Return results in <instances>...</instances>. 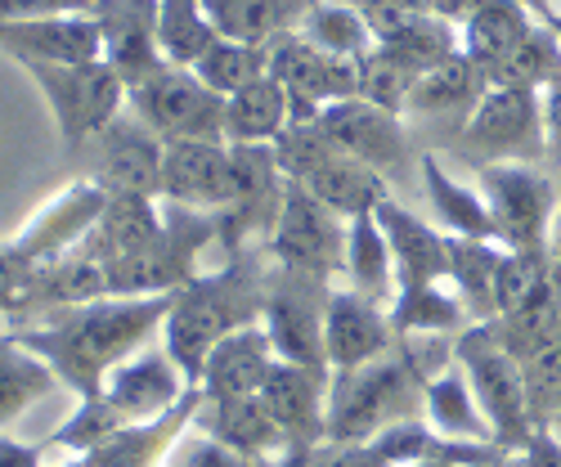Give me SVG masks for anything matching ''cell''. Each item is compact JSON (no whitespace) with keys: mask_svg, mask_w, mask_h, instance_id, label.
I'll return each mask as SVG.
<instances>
[{"mask_svg":"<svg viewBox=\"0 0 561 467\" xmlns=\"http://www.w3.org/2000/svg\"><path fill=\"white\" fill-rule=\"evenodd\" d=\"M171 301H175V293H162V297H100V301H81V306L14 319L10 329L27 351H36L59 373V383L77 400H85V396L104 391L108 373L122 360L145 351V342L153 333H162Z\"/></svg>","mask_w":561,"mask_h":467,"instance_id":"1","label":"cell"},{"mask_svg":"<svg viewBox=\"0 0 561 467\" xmlns=\"http://www.w3.org/2000/svg\"><path fill=\"white\" fill-rule=\"evenodd\" d=\"M337 153L342 149L319 130V122H293L284 135L274 139V158H278V167H284V175L293 184H306L319 167H329Z\"/></svg>","mask_w":561,"mask_h":467,"instance_id":"47","label":"cell"},{"mask_svg":"<svg viewBox=\"0 0 561 467\" xmlns=\"http://www.w3.org/2000/svg\"><path fill=\"white\" fill-rule=\"evenodd\" d=\"M162 220H167V212H158V198L108 194V207L95 220V229L81 239V252L108 270L117 261H130V257L145 252L162 234Z\"/></svg>","mask_w":561,"mask_h":467,"instance_id":"26","label":"cell"},{"mask_svg":"<svg viewBox=\"0 0 561 467\" xmlns=\"http://www.w3.org/2000/svg\"><path fill=\"white\" fill-rule=\"evenodd\" d=\"M198 405H203V391L194 387L190 396H184V405L171 409L167 418H158V423H130V428H122L108 445H100L95 454H90V467H167L171 445L198 418Z\"/></svg>","mask_w":561,"mask_h":467,"instance_id":"29","label":"cell"},{"mask_svg":"<svg viewBox=\"0 0 561 467\" xmlns=\"http://www.w3.org/2000/svg\"><path fill=\"white\" fill-rule=\"evenodd\" d=\"M190 391H194L190 378H184L180 364L167 355V346H145L108 373L100 396L130 428V423H158V418H167L171 409H180Z\"/></svg>","mask_w":561,"mask_h":467,"instance_id":"18","label":"cell"},{"mask_svg":"<svg viewBox=\"0 0 561 467\" xmlns=\"http://www.w3.org/2000/svg\"><path fill=\"white\" fill-rule=\"evenodd\" d=\"M378 225L391 243L396 261V284L400 288H423V284H445L449 278V234L432 229L423 216H413L404 203L387 198L378 212Z\"/></svg>","mask_w":561,"mask_h":467,"instance_id":"22","label":"cell"},{"mask_svg":"<svg viewBox=\"0 0 561 467\" xmlns=\"http://www.w3.org/2000/svg\"><path fill=\"white\" fill-rule=\"evenodd\" d=\"M104 207H108V194L100 190L95 180L81 175V180L64 184L55 198H45L27 216V225L10 239V248L36 274L45 265H55L59 257H68L72 248H81V239L95 229V220L104 216Z\"/></svg>","mask_w":561,"mask_h":467,"instance_id":"14","label":"cell"},{"mask_svg":"<svg viewBox=\"0 0 561 467\" xmlns=\"http://www.w3.org/2000/svg\"><path fill=\"white\" fill-rule=\"evenodd\" d=\"M203 10L220 36L270 45L278 36L297 32L301 19L314 10V0H203Z\"/></svg>","mask_w":561,"mask_h":467,"instance_id":"32","label":"cell"},{"mask_svg":"<svg viewBox=\"0 0 561 467\" xmlns=\"http://www.w3.org/2000/svg\"><path fill=\"white\" fill-rule=\"evenodd\" d=\"M543 139H548V167L561 171V77L548 81L543 90Z\"/></svg>","mask_w":561,"mask_h":467,"instance_id":"53","label":"cell"},{"mask_svg":"<svg viewBox=\"0 0 561 467\" xmlns=\"http://www.w3.org/2000/svg\"><path fill=\"white\" fill-rule=\"evenodd\" d=\"M522 373H526V409H530V423L539 432L561 413V342L522 360Z\"/></svg>","mask_w":561,"mask_h":467,"instance_id":"49","label":"cell"},{"mask_svg":"<svg viewBox=\"0 0 561 467\" xmlns=\"http://www.w3.org/2000/svg\"><path fill=\"white\" fill-rule=\"evenodd\" d=\"M162 198L190 212H220L229 198V145L225 139H167Z\"/></svg>","mask_w":561,"mask_h":467,"instance_id":"20","label":"cell"},{"mask_svg":"<svg viewBox=\"0 0 561 467\" xmlns=\"http://www.w3.org/2000/svg\"><path fill=\"white\" fill-rule=\"evenodd\" d=\"M490 329H494V338H499L512 355H517V360H530L535 351H543V346L561 342V319H557L552 278H548V288H543L535 301H526L522 310L490 319Z\"/></svg>","mask_w":561,"mask_h":467,"instance_id":"43","label":"cell"},{"mask_svg":"<svg viewBox=\"0 0 561 467\" xmlns=\"http://www.w3.org/2000/svg\"><path fill=\"white\" fill-rule=\"evenodd\" d=\"M522 5H526L543 27H557V32H561V10H552V0H522Z\"/></svg>","mask_w":561,"mask_h":467,"instance_id":"56","label":"cell"},{"mask_svg":"<svg viewBox=\"0 0 561 467\" xmlns=\"http://www.w3.org/2000/svg\"><path fill=\"white\" fill-rule=\"evenodd\" d=\"M530 27H539V19L522 5V0H477V10L458 23L462 55L481 72H490L530 36Z\"/></svg>","mask_w":561,"mask_h":467,"instance_id":"30","label":"cell"},{"mask_svg":"<svg viewBox=\"0 0 561 467\" xmlns=\"http://www.w3.org/2000/svg\"><path fill=\"white\" fill-rule=\"evenodd\" d=\"M485 95V72L467 59V55H454L449 64L432 68L413 81L409 90V109L404 117L409 122H458V130L467 126V117H472V109L481 104Z\"/></svg>","mask_w":561,"mask_h":467,"instance_id":"27","label":"cell"},{"mask_svg":"<svg viewBox=\"0 0 561 467\" xmlns=\"http://www.w3.org/2000/svg\"><path fill=\"white\" fill-rule=\"evenodd\" d=\"M59 387H64L59 373L36 351H27L14 338V329L0 323V436H5V428L14 423V418H23L32 405L55 396Z\"/></svg>","mask_w":561,"mask_h":467,"instance_id":"33","label":"cell"},{"mask_svg":"<svg viewBox=\"0 0 561 467\" xmlns=\"http://www.w3.org/2000/svg\"><path fill=\"white\" fill-rule=\"evenodd\" d=\"M265 50H270V77L293 100V122H314L329 104L359 95V59L323 55L301 32L270 41Z\"/></svg>","mask_w":561,"mask_h":467,"instance_id":"13","label":"cell"},{"mask_svg":"<svg viewBox=\"0 0 561 467\" xmlns=\"http://www.w3.org/2000/svg\"><path fill=\"white\" fill-rule=\"evenodd\" d=\"M194 72H198L211 90H220V95L229 100L233 90H243V86H252L256 77L270 72V50H265V45H248V41L220 36V41L211 45V55H207Z\"/></svg>","mask_w":561,"mask_h":467,"instance_id":"46","label":"cell"},{"mask_svg":"<svg viewBox=\"0 0 561 467\" xmlns=\"http://www.w3.org/2000/svg\"><path fill=\"white\" fill-rule=\"evenodd\" d=\"M382 50L400 64V68H409L413 77H423V72H432V68H440V64H449L454 55H462V36H458V27L449 23V19H440V14H427L417 27H409L404 36H396V41H387Z\"/></svg>","mask_w":561,"mask_h":467,"instance_id":"44","label":"cell"},{"mask_svg":"<svg viewBox=\"0 0 561 467\" xmlns=\"http://www.w3.org/2000/svg\"><path fill=\"white\" fill-rule=\"evenodd\" d=\"M100 0H0V23L23 19H59V14H95Z\"/></svg>","mask_w":561,"mask_h":467,"instance_id":"52","label":"cell"},{"mask_svg":"<svg viewBox=\"0 0 561 467\" xmlns=\"http://www.w3.org/2000/svg\"><path fill=\"white\" fill-rule=\"evenodd\" d=\"M207 243H216V216L171 203L158 239L139 257L117 261V265L104 270L108 274V297H162V293H180L198 274V257H203Z\"/></svg>","mask_w":561,"mask_h":467,"instance_id":"8","label":"cell"},{"mask_svg":"<svg viewBox=\"0 0 561 467\" xmlns=\"http://www.w3.org/2000/svg\"><path fill=\"white\" fill-rule=\"evenodd\" d=\"M0 50L14 64H90L104 59V32L95 14H59V19H23L0 23Z\"/></svg>","mask_w":561,"mask_h":467,"instance_id":"21","label":"cell"},{"mask_svg":"<svg viewBox=\"0 0 561 467\" xmlns=\"http://www.w3.org/2000/svg\"><path fill=\"white\" fill-rule=\"evenodd\" d=\"M346 234H351V220H342L333 207H323L306 184H288V198L265 243V257L274 265L333 278L346 261Z\"/></svg>","mask_w":561,"mask_h":467,"instance_id":"12","label":"cell"},{"mask_svg":"<svg viewBox=\"0 0 561 467\" xmlns=\"http://www.w3.org/2000/svg\"><path fill=\"white\" fill-rule=\"evenodd\" d=\"M314 122H319V130L329 135L346 158H355V162H364L373 171H382L387 180L400 175L409 167V158H413V135H409L404 117L387 113L378 104H368V100L329 104Z\"/></svg>","mask_w":561,"mask_h":467,"instance_id":"17","label":"cell"},{"mask_svg":"<svg viewBox=\"0 0 561 467\" xmlns=\"http://www.w3.org/2000/svg\"><path fill=\"white\" fill-rule=\"evenodd\" d=\"M274 360H278V355H274V342H270V333H265V323H248V329L229 333V338L211 351L198 391H203V400L256 396L261 383H265V373L274 368Z\"/></svg>","mask_w":561,"mask_h":467,"instance_id":"25","label":"cell"},{"mask_svg":"<svg viewBox=\"0 0 561 467\" xmlns=\"http://www.w3.org/2000/svg\"><path fill=\"white\" fill-rule=\"evenodd\" d=\"M36 86L45 104H50L64 149L81 153L90 139H95L104 126H113L126 109V81L113 72L108 59H90V64H19Z\"/></svg>","mask_w":561,"mask_h":467,"instance_id":"5","label":"cell"},{"mask_svg":"<svg viewBox=\"0 0 561 467\" xmlns=\"http://www.w3.org/2000/svg\"><path fill=\"white\" fill-rule=\"evenodd\" d=\"M329 297H333V278H319V274L270 261L261 323H265L278 360L306 364V368H329V355H323V315H329Z\"/></svg>","mask_w":561,"mask_h":467,"instance_id":"10","label":"cell"},{"mask_svg":"<svg viewBox=\"0 0 561 467\" xmlns=\"http://www.w3.org/2000/svg\"><path fill=\"white\" fill-rule=\"evenodd\" d=\"M413 81H417V77H413L409 68H400V64L382 50V45H373V50L359 59V95H355V100H368V104H378V109L404 117Z\"/></svg>","mask_w":561,"mask_h":467,"instance_id":"48","label":"cell"},{"mask_svg":"<svg viewBox=\"0 0 561 467\" xmlns=\"http://www.w3.org/2000/svg\"><path fill=\"white\" fill-rule=\"evenodd\" d=\"M329 368H306L288 360H274V368L265 373L261 400L288 441V458H306L319 445H329Z\"/></svg>","mask_w":561,"mask_h":467,"instance_id":"15","label":"cell"},{"mask_svg":"<svg viewBox=\"0 0 561 467\" xmlns=\"http://www.w3.org/2000/svg\"><path fill=\"white\" fill-rule=\"evenodd\" d=\"M265 252H239L211 274H194L171 301V315L162 323V346L190 378V387L203 383V368L211 351L229 338L261 323L265 310Z\"/></svg>","mask_w":561,"mask_h":467,"instance_id":"2","label":"cell"},{"mask_svg":"<svg viewBox=\"0 0 561 467\" xmlns=\"http://www.w3.org/2000/svg\"><path fill=\"white\" fill-rule=\"evenodd\" d=\"M306 190L323 203V207H333L342 220H355V216H368V212H378L391 190H387V175L382 171H373L346 153H337L329 167H319L310 180H306Z\"/></svg>","mask_w":561,"mask_h":467,"instance_id":"36","label":"cell"},{"mask_svg":"<svg viewBox=\"0 0 561 467\" xmlns=\"http://www.w3.org/2000/svg\"><path fill=\"white\" fill-rule=\"evenodd\" d=\"M423 184H427V198H432V212L440 220V229L458 234V239H485V243H499V229H494V216H490V203L481 190L472 184H458L440 153H427L423 158Z\"/></svg>","mask_w":561,"mask_h":467,"instance_id":"35","label":"cell"},{"mask_svg":"<svg viewBox=\"0 0 561 467\" xmlns=\"http://www.w3.org/2000/svg\"><path fill=\"white\" fill-rule=\"evenodd\" d=\"M400 467H454V463H445V458H413V463H400Z\"/></svg>","mask_w":561,"mask_h":467,"instance_id":"61","label":"cell"},{"mask_svg":"<svg viewBox=\"0 0 561 467\" xmlns=\"http://www.w3.org/2000/svg\"><path fill=\"white\" fill-rule=\"evenodd\" d=\"M220 41L203 0H158V50L175 68H198Z\"/></svg>","mask_w":561,"mask_h":467,"instance_id":"38","label":"cell"},{"mask_svg":"<svg viewBox=\"0 0 561 467\" xmlns=\"http://www.w3.org/2000/svg\"><path fill=\"white\" fill-rule=\"evenodd\" d=\"M481 467H522V454H499V458H490Z\"/></svg>","mask_w":561,"mask_h":467,"instance_id":"58","label":"cell"},{"mask_svg":"<svg viewBox=\"0 0 561 467\" xmlns=\"http://www.w3.org/2000/svg\"><path fill=\"white\" fill-rule=\"evenodd\" d=\"M346 278H351V288L373 297V301H382L391 306L400 284H396V261H391V243H387V234L378 225V216H355L351 220V234H346V261H342Z\"/></svg>","mask_w":561,"mask_h":467,"instance_id":"37","label":"cell"},{"mask_svg":"<svg viewBox=\"0 0 561 467\" xmlns=\"http://www.w3.org/2000/svg\"><path fill=\"white\" fill-rule=\"evenodd\" d=\"M310 45H319L323 55H337V59H364L373 45V32L364 23V14L346 0H314V10L301 19L297 27Z\"/></svg>","mask_w":561,"mask_h":467,"instance_id":"40","label":"cell"},{"mask_svg":"<svg viewBox=\"0 0 561 467\" xmlns=\"http://www.w3.org/2000/svg\"><path fill=\"white\" fill-rule=\"evenodd\" d=\"M454 360L467 373V383H472V391H477V400L490 418V428H494V441L512 454H522V445L535 436L530 409H526L522 360L494 338L490 323H472L467 333H458Z\"/></svg>","mask_w":561,"mask_h":467,"instance_id":"7","label":"cell"},{"mask_svg":"<svg viewBox=\"0 0 561 467\" xmlns=\"http://www.w3.org/2000/svg\"><path fill=\"white\" fill-rule=\"evenodd\" d=\"M45 467H90V454H72V458H59V463H45Z\"/></svg>","mask_w":561,"mask_h":467,"instance_id":"59","label":"cell"},{"mask_svg":"<svg viewBox=\"0 0 561 467\" xmlns=\"http://www.w3.org/2000/svg\"><path fill=\"white\" fill-rule=\"evenodd\" d=\"M252 467H297L293 458H261V463H252Z\"/></svg>","mask_w":561,"mask_h":467,"instance_id":"62","label":"cell"},{"mask_svg":"<svg viewBox=\"0 0 561 467\" xmlns=\"http://www.w3.org/2000/svg\"><path fill=\"white\" fill-rule=\"evenodd\" d=\"M423 418L445 436V441H477V445H499L490 418L467 383V373L458 368V360H449L445 368H436L427 378V396H423Z\"/></svg>","mask_w":561,"mask_h":467,"instance_id":"28","label":"cell"},{"mask_svg":"<svg viewBox=\"0 0 561 467\" xmlns=\"http://www.w3.org/2000/svg\"><path fill=\"white\" fill-rule=\"evenodd\" d=\"M293 126V100L270 72L225 100V145H274Z\"/></svg>","mask_w":561,"mask_h":467,"instance_id":"31","label":"cell"},{"mask_svg":"<svg viewBox=\"0 0 561 467\" xmlns=\"http://www.w3.org/2000/svg\"><path fill=\"white\" fill-rule=\"evenodd\" d=\"M548 252H552V261L561 265V203H557V225H552V234H548Z\"/></svg>","mask_w":561,"mask_h":467,"instance_id":"57","label":"cell"},{"mask_svg":"<svg viewBox=\"0 0 561 467\" xmlns=\"http://www.w3.org/2000/svg\"><path fill=\"white\" fill-rule=\"evenodd\" d=\"M552 278V252H499V270H494V319L522 310L526 301H535Z\"/></svg>","mask_w":561,"mask_h":467,"instance_id":"45","label":"cell"},{"mask_svg":"<svg viewBox=\"0 0 561 467\" xmlns=\"http://www.w3.org/2000/svg\"><path fill=\"white\" fill-rule=\"evenodd\" d=\"M288 175L274 158V145H229V198L216 216V239L229 257L256 252L265 243L288 198Z\"/></svg>","mask_w":561,"mask_h":467,"instance_id":"6","label":"cell"},{"mask_svg":"<svg viewBox=\"0 0 561 467\" xmlns=\"http://www.w3.org/2000/svg\"><path fill=\"white\" fill-rule=\"evenodd\" d=\"M557 77H561V32L539 23L503 64H494L485 72V86H535V90H543Z\"/></svg>","mask_w":561,"mask_h":467,"instance_id":"42","label":"cell"},{"mask_svg":"<svg viewBox=\"0 0 561 467\" xmlns=\"http://www.w3.org/2000/svg\"><path fill=\"white\" fill-rule=\"evenodd\" d=\"M499 252L503 243H485V239H458L449 234V284L458 288V297L467 301L477 323L494 319V270H499Z\"/></svg>","mask_w":561,"mask_h":467,"instance_id":"39","label":"cell"},{"mask_svg":"<svg viewBox=\"0 0 561 467\" xmlns=\"http://www.w3.org/2000/svg\"><path fill=\"white\" fill-rule=\"evenodd\" d=\"M522 467H561V441H557L548 428H539V432L522 445Z\"/></svg>","mask_w":561,"mask_h":467,"instance_id":"54","label":"cell"},{"mask_svg":"<svg viewBox=\"0 0 561 467\" xmlns=\"http://www.w3.org/2000/svg\"><path fill=\"white\" fill-rule=\"evenodd\" d=\"M449 153H458L472 167H494V162L543 167L548 162L543 95L535 86H485L481 104L458 130Z\"/></svg>","mask_w":561,"mask_h":467,"instance_id":"4","label":"cell"},{"mask_svg":"<svg viewBox=\"0 0 561 467\" xmlns=\"http://www.w3.org/2000/svg\"><path fill=\"white\" fill-rule=\"evenodd\" d=\"M552 297H557V319H561V265L552 261Z\"/></svg>","mask_w":561,"mask_h":467,"instance_id":"60","label":"cell"},{"mask_svg":"<svg viewBox=\"0 0 561 467\" xmlns=\"http://www.w3.org/2000/svg\"><path fill=\"white\" fill-rule=\"evenodd\" d=\"M194 428H203L207 436H216L233 454H243L248 463L288 458V441H284V432H278V423L270 418L261 391L256 396H239V400H203Z\"/></svg>","mask_w":561,"mask_h":467,"instance_id":"24","label":"cell"},{"mask_svg":"<svg viewBox=\"0 0 561 467\" xmlns=\"http://www.w3.org/2000/svg\"><path fill=\"white\" fill-rule=\"evenodd\" d=\"M548 432H552V436L561 441V413H557V418H552V423H548Z\"/></svg>","mask_w":561,"mask_h":467,"instance_id":"63","label":"cell"},{"mask_svg":"<svg viewBox=\"0 0 561 467\" xmlns=\"http://www.w3.org/2000/svg\"><path fill=\"white\" fill-rule=\"evenodd\" d=\"M81 153L95 158L85 180H95L104 194L162 198V153H167V139H158L135 113L117 117L113 126H104Z\"/></svg>","mask_w":561,"mask_h":467,"instance_id":"16","label":"cell"},{"mask_svg":"<svg viewBox=\"0 0 561 467\" xmlns=\"http://www.w3.org/2000/svg\"><path fill=\"white\" fill-rule=\"evenodd\" d=\"M427 338H400L387 355L359 368L333 373L329 383V445H368L378 432L423 418L427 378L445 364H432L423 351Z\"/></svg>","mask_w":561,"mask_h":467,"instance_id":"3","label":"cell"},{"mask_svg":"<svg viewBox=\"0 0 561 467\" xmlns=\"http://www.w3.org/2000/svg\"><path fill=\"white\" fill-rule=\"evenodd\" d=\"M346 5H355L364 14V23H368V32H373L378 45L404 36L427 14H436V0H346Z\"/></svg>","mask_w":561,"mask_h":467,"instance_id":"50","label":"cell"},{"mask_svg":"<svg viewBox=\"0 0 561 467\" xmlns=\"http://www.w3.org/2000/svg\"><path fill=\"white\" fill-rule=\"evenodd\" d=\"M167 467H252L243 454H233L229 445H220L216 436H207L203 428H184V436L171 445Z\"/></svg>","mask_w":561,"mask_h":467,"instance_id":"51","label":"cell"},{"mask_svg":"<svg viewBox=\"0 0 561 467\" xmlns=\"http://www.w3.org/2000/svg\"><path fill=\"white\" fill-rule=\"evenodd\" d=\"M95 19L104 32V59L126 86L167 64L158 50V0H100Z\"/></svg>","mask_w":561,"mask_h":467,"instance_id":"23","label":"cell"},{"mask_svg":"<svg viewBox=\"0 0 561 467\" xmlns=\"http://www.w3.org/2000/svg\"><path fill=\"white\" fill-rule=\"evenodd\" d=\"M126 423H122V413L104 400V396H85V400H77V409L64 418V423L45 436V458L50 454H64V458H72V454H95L100 445H108L117 432H122Z\"/></svg>","mask_w":561,"mask_h":467,"instance_id":"41","label":"cell"},{"mask_svg":"<svg viewBox=\"0 0 561 467\" xmlns=\"http://www.w3.org/2000/svg\"><path fill=\"white\" fill-rule=\"evenodd\" d=\"M41 445H27V441H14V436H0V467H45Z\"/></svg>","mask_w":561,"mask_h":467,"instance_id":"55","label":"cell"},{"mask_svg":"<svg viewBox=\"0 0 561 467\" xmlns=\"http://www.w3.org/2000/svg\"><path fill=\"white\" fill-rule=\"evenodd\" d=\"M400 338H396V323H391V306L373 301L355 288H333L329 315H323V355H329L333 373L378 360Z\"/></svg>","mask_w":561,"mask_h":467,"instance_id":"19","label":"cell"},{"mask_svg":"<svg viewBox=\"0 0 561 467\" xmlns=\"http://www.w3.org/2000/svg\"><path fill=\"white\" fill-rule=\"evenodd\" d=\"M126 104L158 139H225V95L194 68L158 64L126 86Z\"/></svg>","mask_w":561,"mask_h":467,"instance_id":"9","label":"cell"},{"mask_svg":"<svg viewBox=\"0 0 561 467\" xmlns=\"http://www.w3.org/2000/svg\"><path fill=\"white\" fill-rule=\"evenodd\" d=\"M477 190L490 203L499 243L512 252H543L552 234V212L561 203V184L543 167L526 162H494L477 167Z\"/></svg>","mask_w":561,"mask_h":467,"instance_id":"11","label":"cell"},{"mask_svg":"<svg viewBox=\"0 0 561 467\" xmlns=\"http://www.w3.org/2000/svg\"><path fill=\"white\" fill-rule=\"evenodd\" d=\"M396 338H458L472 329V310L458 297V288L423 284V288H400L391 301Z\"/></svg>","mask_w":561,"mask_h":467,"instance_id":"34","label":"cell"}]
</instances>
